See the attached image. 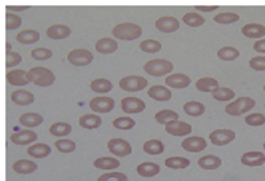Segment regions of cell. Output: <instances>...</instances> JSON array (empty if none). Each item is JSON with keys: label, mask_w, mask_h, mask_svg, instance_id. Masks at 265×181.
Returning a JSON list of instances; mask_svg holds the SVG:
<instances>
[{"label": "cell", "mask_w": 265, "mask_h": 181, "mask_svg": "<svg viewBox=\"0 0 265 181\" xmlns=\"http://www.w3.org/2000/svg\"><path fill=\"white\" fill-rule=\"evenodd\" d=\"M234 96H236L234 90L226 88V87H220L212 93V97L218 101H229V100L234 99Z\"/></svg>", "instance_id": "40"}, {"label": "cell", "mask_w": 265, "mask_h": 181, "mask_svg": "<svg viewBox=\"0 0 265 181\" xmlns=\"http://www.w3.org/2000/svg\"><path fill=\"white\" fill-rule=\"evenodd\" d=\"M264 90H265V86H264Z\"/></svg>", "instance_id": "56"}, {"label": "cell", "mask_w": 265, "mask_h": 181, "mask_svg": "<svg viewBox=\"0 0 265 181\" xmlns=\"http://www.w3.org/2000/svg\"><path fill=\"white\" fill-rule=\"evenodd\" d=\"M250 67L256 71H265V56H256L250 60Z\"/></svg>", "instance_id": "50"}, {"label": "cell", "mask_w": 265, "mask_h": 181, "mask_svg": "<svg viewBox=\"0 0 265 181\" xmlns=\"http://www.w3.org/2000/svg\"><path fill=\"white\" fill-rule=\"evenodd\" d=\"M178 114L174 110H168V109H164V110L158 111L155 114V121L161 124H168L170 122H174V121H177Z\"/></svg>", "instance_id": "35"}, {"label": "cell", "mask_w": 265, "mask_h": 181, "mask_svg": "<svg viewBox=\"0 0 265 181\" xmlns=\"http://www.w3.org/2000/svg\"><path fill=\"white\" fill-rule=\"evenodd\" d=\"M155 28L162 32H174L178 30L180 24H178V21L175 17L163 16L159 17L158 20L155 21Z\"/></svg>", "instance_id": "13"}, {"label": "cell", "mask_w": 265, "mask_h": 181, "mask_svg": "<svg viewBox=\"0 0 265 181\" xmlns=\"http://www.w3.org/2000/svg\"><path fill=\"white\" fill-rule=\"evenodd\" d=\"M111 34L114 38L122 40H135L141 36L143 30L139 25L132 24V22H123V24L117 25L113 30Z\"/></svg>", "instance_id": "2"}, {"label": "cell", "mask_w": 265, "mask_h": 181, "mask_svg": "<svg viewBox=\"0 0 265 181\" xmlns=\"http://www.w3.org/2000/svg\"><path fill=\"white\" fill-rule=\"evenodd\" d=\"M144 70L153 76H163L174 70V63L164 59L150 60L144 65Z\"/></svg>", "instance_id": "3"}, {"label": "cell", "mask_w": 265, "mask_h": 181, "mask_svg": "<svg viewBox=\"0 0 265 181\" xmlns=\"http://www.w3.org/2000/svg\"><path fill=\"white\" fill-rule=\"evenodd\" d=\"M52 51L51 49H48V48H34L31 51V57L32 59L38 60V61H44V60H48L52 57Z\"/></svg>", "instance_id": "46"}, {"label": "cell", "mask_w": 265, "mask_h": 181, "mask_svg": "<svg viewBox=\"0 0 265 181\" xmlns=\"http://www.w3.org/2000/svg\"><path fill=\"white\" fill-rule=\"evenodd\" d=\"M36 138H38V135L30 130L20 131V132L11 135V142L16 145H28L30 142L36 141Z\"/></svg>", "instance_id": "14"}, {"label": "cell", "mask_w": 265, "mask_h": 181, "mask_svg": "<svg viewBox=\"0 0 265 181\" xmlns=\"http://www.w3.org/2000/svg\"><path fill=\"white\" fill-rule=\"evenodd\" d=\"M29 5H7V12H12V11H25L28 9Z\"/></svg>", "instance_id": "53"}, {"label": "cell", "mask_w": 265, "mask_h": 181, "mask_svg": "<svg viewBox=\"0 0 265 181\" xmlns=\"http://www.w3.org/2000/svg\"><path fill=\"white\" fill-rule=\"evenodd\" d=\"M166 132L172 135V136H186L191 132V126L188 124L186 122H181V121H174L166 124Z\"/></svg>", "instance_id": "12"}, {"label": "cell", "mask_w": 265, "mask_h": 181, "mask_svg": "<svg viewBox=\"0 0 265 181\" xmlns=\"http://www.w3.org/2000/svg\"><path fill=\"white\" fill-rule=\"evenodd\" d=\"M147 86V80L140 75H128L119 80V87L128 92H139Z\"/></svg>", "instance_id": "5"}, {"label": "cell", "mask_w": 265, "mask_h": 181, "mask_svg": "<svg viewBox=\"0 0 265 181\" xmlns=\"http://www.w3.org/2000/svg\"><path fill=\"white\" fill-rule=\"evenodd\" d=\"M44 122V118L38 113H26L20 117V124L28 127V128H32V127L40 126Z\"/></svg>", "instance_id": "25"}, {"label": "cell", "mask_w": 265, "mask_h": 181, "mask_svg": "<svg viewBox=\"0 0 265 181\" xmlns=\"http://www.w3.org/2000/svg\"><path fill=\"white\" fill-rule=\"evenodd\" d=\"M236 138V132L232 130H216L210 134V140L214 145H228Z\"/></svg>", "instance_id": "8"}, {"label": "cell", "mask_w": 265, "mask_h": 181, "mask_svg": "<svg viewBox=\"0 0 265 181\" xmlns=\"http://www.w3.org/2000/svg\"><path fill=\"white\" fill-rule=\"evenodd\" d=\"M113 126L117 130H122V131H127V130H132L133 127H135V121L130 117H120V118H117L113 122Z\"/></svg>", "instance_id": "43"}, {"label": "cell", "mask_w": 265, "mask_h": 181, "mask_svg": "<svg viewBox=\"0 0 265 181\" xmlns=\"http://www.w3.org/2000/svg\"><path fill=\"white\" fill-rule=\"evenodd\" d=\"M96 51L103 55H110L118 49V43L111 38H103L96 42Z\"/></svg>", "instance_id": "20"}, {"label": "cell", "mask_w": 265, "mask_h": 181, "mask_svg": "<svg viewBox=\"0 0 265 181\" xmlns=\"http://www.w3.org/2000/svg\"><path fill=\"white\" fill-rule=\"evenodd\" d=\"M239 51L234 47H222L218 51V57L222 61H233L238 59Z\"/></svg>", "instance_id": "38"}, {"label": "cell", "mask_w": 265, "mask_h": 181, "mask_svg": "<svg viewBox=\"0 0 265 181\" xmlns=\"http://www.w3.org/2000/svg\"><path fill=\"white\" fill-rule=\"evenodd\" d=\"M264 106H265V105H264Z\"/></svg>", "instance_id": "58"}, {"label": "cell", "mask_w": 265, "mask_h": 181, "mask_svg": "<svg viewBox=\"0 0 265 181\" xmlns=\"http://www.w3.org/2000/svg\"><path fill=\"white\" fill-rule=\"evenodd\" d=\"M166 86L175 88V90H182L190 84V78L185 74H172L170 76H167L166 79Z\"/></svg>", "instance_id": "15"}, {"label": "cell", "mask_w": 265, "mask_h": 181, "mask_svg": "<svg viewBox=\"0 0 265 181\" xmlns=\"http://www.w3.org/2000/svg\"><path fill=\"white\" fill-rule=\"evenodd\" d=\"M140 48H141V51L147 52V53H157V52L161 51L162 44L159 43L158 40L147 39L140 43Z\"/></svg>", "instance_id": "44"}, {"label": "cell", "mask_w": 265, "mask_h": 181, "mask_svg": "<svg viewBox=\"0 0 265 181\" xmlns=\"http://www.w3.org/2000/svg\"><path fill=\"white\" fill-rule=\"evenodd\" d=\"M147 95L157 101H170L172 97V92L164 86H153L147 90Z\"/></svg>", "instance_id": "18"}, {"label": "cell", "mask_w": 265, "mask_h": 181, "mask_svg": "<svg viewBox=\"0 0 265 181\" xmlns=\"http://www.w3.org/2000/svg\"><path fill=\"white\" fill-rule=\"evenodd\" d=\"M12 168L15 172L28 175V173L35 172L36 168H38V166H36V163H34V162L31 161H28V159H20V161H17L13 163Z\"/></svg>", "instance_id": "23"}, {"label": "cell", "mask_w": 265, "mask_h": 181, "mask_svg": "<svg viewBox=\"0 0 265 181\" xmlns=\"http://www.w3.org/2000/svg\"><path fill=\"white\" fill-rule=\"evenodd\" d=\"M242 34L247 38H263L265 35V26L260 24H247L242 28Z\"/></svg>", "instance_id": "26"}, {"label": "cell", "mask_w": 265, "mask_h": 181, "mask_svg": "<svg viewBox=\"0 0 265 181\" xmlns=\"http://www.w3.org/2000/svg\"><path fill=\"white\" fill-rule=\"evenodd\" d=\"M55 146L59 153H73L76 149L75 142L69 138H61L59 141H56Z\"/></svg>", "instance_id": "41"}, {"label": "cell", "mask_w": 265, "mask_h": 181, "mask_svg": "<svg viewBox=\"0 0 265 181\" xmlns=\"http://www.w3.org/2000/svg\"><path fill=\"white\" fill-rule=\"evenodd\" d=\"M198 166L203 169H216L221 166V159L216 155H205V157L199 158Z\"/></svg>", "instance_id": "30"}, {"label": "cell", "mask_w": 265, "mask_h": 181, "mask_svg": "<svg viewBox=\"0 0 265 181\" xmlns=\"http://www.w3.org/2000/svg\"><path fill=\"white\" fill-rule=\"evenodd\" d=\"M22 25V18L12 12L5 13V28L7 30H15Z\"/></svg>", "instance_id": "45"}, {"label": "cell", "mask_w": 265, "mask_h": 181, "mask_svg": "<svg viewBox=\"0 0 265 181\" xmlns=\"http://www.w3.org/2000/svg\"><path fill=\"white\" fill-rule=\"evenodd\" d=\"M115 103L111 97H95L91 100L89 107L97 113H109L114 109Z\"/></svg>", "instance_id": "11"}, {"label": "cell", "mask_w": 265, "mask_h": 181, "mask_svg": "<svg viewBox=\"0 0 265 181\" xmlns=\"http://www.w3.org/2000/svg\"><path fill=\"white\" fill-rule=\"evenodd\" d=\"M107 149L117 157H126V155H130L132 153L131 144L123 138H111L110 141L107 142Z\"/></svg>", "instance_id": "7"}, {"label": "cell", "mask_w": 265, "mask_h": 181, "mask_svg": "<svg viewBox=\"0 0 265 181\" xmlns=\"http://www.w3.org/2000/svg\"><path fill=\"white\" fill-rule=\"evenodd\" d=\"M181 148L189 153H199L207 148V141L203 137L198 136H191V137L185 138L181 142Z\"/></svg>", "instance_id": "10"}, {"label": "cell", "mask_w": 265, "mask_h": 181, "mask_svg": "<svg viewBox=\"0 0 265 181\" xmlns=\"http://www.w3.org/2000/svg\"><path fill=\"white\" fill-rule=\"evenodd\" d=\"M93 165H95L96 168L110 171V169L118 168L120 163H119L118 159H115V158L103 157V158H99V159H96V161L93 162Z\"/></svg>", "instance_id": "31"}, {"label": "cell", "mask_w": 265, "mask_h": 181, "mask_svg": "<svg viewBox=\"0 0 265 181\" xmlns=\"http://www.w3.org/2000/svg\"><path fill=\"white\" fill-rule=\"evenodd\" d=\"M136 171H137V173H139L140 176L153 177L161 172V167H159V165H157V163H153V162H144V163L137 166Z\"/></svg>", "instance_id": "22"}, {"label": "cell", "mask_w": 265, "mask_h": 181, "mask_svg": "<svg viewBox=\"0 0 265 181\" xmlns=\"http://www.w3.org/2000/svg\"><path fill=\"white\" fill-rule=\"evenodd\" d=\"M22 61V56L18 55L17 52H9L5 55V67L11 69V67L17 66L18 63Z\"/></svg>", "instance_id": "49"}, {"label": "cell", "mask_w": 265, "mask_h": 181, "mask_svg": "<svg viewBox=\"0 0 265 181\" xmlns=\"http://www.w3.org/2000/svg\"><path fill=\"white\" fill-rule=\"evenodd\" d=\"M40 38L39 31H36V30H31V29H29V30H24V31L18 32L16 35V39L18 43L21 44H32L36 43Z\"/></svg>", "instance_id": "29"}, {"label": "cell", "mask_w": 265, "mask_h": 181, "mask_svg": "<svg viewBox=\"0 0 265 181\" xmlns=\"http://www.w3.org/2000/svg\"><path fill=\"white\" fill-rule=\"evenodd\" d=\"M101 123L103 119L95 114H86L79 118V126L86 130H96L101 126Z\"/></svg>", "instance_id": "24"}, {"label": "cell", "mask_w": 265, "mask_h": 181, "mask_svg": "<svg viewBox=\"0 0 265 181\" xmlns=\"http://www.w3.org/2000/svg\"><path fill=\"white\" fill-rule=\"evenodd\" d=\"M255 106V100L251 97H239L238 100L230 103L228 106L225 107L226 114L233 115V117H239V115L245 114L249 110H251Z\"/></svg>", "instance_id": "4"}, {"label": "cell", "mask_w": 265, "mask_h": 181, "mask_svg": "<svg viewBox=\"0 0 265 181\" xmlns=\"http://www.w3.org/2000/svg\"><path fill=\"white\" fill-rule=\"evenodd\" d=\"M164 165L168 168L172 169H182L186 168L188 166L190 165V161L188 158H182V157H171L167 158L164 161Z\"/></svg>", "instance_id": "37"}, {"label": "cell", "mask_w": 265, "mask_h": 181, "mask_svg": "<svg viewBox=\"0 0 265 181\" xmlns=\"http://www.w3.org/2000/svg\"><path fill=\"white\" fill-rule=\"evenodd\" d=\"M216 8H219L218 5H197L195 7V9L201 11V12H211V11H215Z\"/></svg>", "instance_id": "52"}, {"label": "cell", "mask_w": 265, "mask_h": 181, "mask_svg": "<svg viewBox=\"0 0 265 181\" xmlns=\"http://www.w3.org/2000/svg\"><path fill=\"white\" fill-rule=\"evenodd\" d=\"M92 90H95L97 93H106L109 90H113V83L110 80H107V79L103 78H99L95 79L93 82L89 84Z\"/></svg>", "instance_id": "34"}, {"label": "cell", "mask_w": 265, "mask_h": 181, "mask_svg": "<svg viewBox=\"0 0 265 181\" xmlns=\"http://www.w3.org/2000/svg\"><path fill=\"white\" fill-rule=\"evenodd\" d=\"M143 149L147 154L158 155V154H162L163 151H164V145H163L162 141H159V140H149V141H147L144 144Z\"/></svg>", "instance_id": "36"}, {"label": "cell", "mask_w": 265, "mask_h": 181, "mask_svg": "<svg viewBox=\"0 0 265 181\" xmlns=\"http://www.w3.org/2000/svg\"><path fill=\"white\" fill-rule=\"evenodd\" d=\"M7 181H9V180H7Z\"/></svg>", "instance_id": "57"}, {"label": "cell", "mask_w": 265, "mask_h": 181, "mask_svg": "<svg viewBox=\"0 0 265 181\" xmlns=\"http://www.w3.org/2000/svg\"><path fill=\"white\" fill-rule=\"evenodd\" d=\"M122 110L124 113H128V114H137V113H141V111L145 110V103H144L141 99H137V97H126V99L122 100Z\"/></svg>", "instance_id": "9"}, {"label": "cell", "mask_w": 265, "mask_h": 181, "mask_svg": "<svg viewBox=\"0 0 265 181\" xmlns=\"http://www.w3.org/2000/svg\"><path fill=\"white\" fill-rule=\"evenodd\" d=\"M72 34V30L65 25H52L47 29V36L51 39H65Z\"/></svg>", "instance_id": "21"}, {"label": "cell", "mask_w": 265, "mask_h": 181, "mask_svg": "<svg viewBox=\"0 0 265 181\" xmlns=\"http://www.w3.org/2000/svg\"><path fill=\"white\" fill-rule=\"evenodd\" d=\"M72 130L73 127L69 123L57 122L49 127V134L53 135V136H57V137H63V136H68L72 132Z\"/></svg>", "instance_id": "32"}, {"label": "cell", "mask_w": 265, "mask_h": 181, "mask_svg": "<svg viewBox=\"0 0 265 181\" xmlns=\"http://www.w3.org/2000/svg\"><path fill=\"white\" fill-rule=\"evenodd\" d=\"M11 100L16 105H20V106H26V105H30V104L34 103V95L31 92H28V90H17L15 92H12L11 95Z\"/></svg>", "instance_id": "19"}, {"label": "cell", "mask_w": 265, "mask_h": 181, "mask_svg": "<svg viewBox=\"0 0 265 181\" xmlns=\"http://www.w3.org/2000/svg\"><path fill=\"white\" fill-rule=\"evenodd\" d=\"M97 181H128V177L122 172H107L101 175Z\"/></svg>", "instance_id": "48"}, {"label": "cell", "mask_w": 265, "mask_h": 181, "mask_svg": "<svg viewBox=\"0 0 265 181\" xmlns=\"http://www.w3.org/2000/svg\"><path fill=\"white\" fill-rule=\"evenodd\" d=\"M51 146L47 144H35V145L30 146L28 149V154L30 157L36 158V159H42V158L48 157L51 154Z\"/></svg>", "instance_id": "27"}, {"label": "cell", "mask_w": 265, "mask_h": 181, "mask_svg": "<svg viewBox=\"0 0 265 181\" xmlns=\"http://www.w3.org/2000/svg\"><path fill=\"white\" fill-rule=\"evenodd\" d=\"M28 79L38 87H49L55 83L56 76L47 67L36 66L28 71Z\"/></svg>", "instance_id": "1"}, {"label": "cell", "mask_w": 265, "mask_h": 181, "mask_svg": "<svg viewBox=\"0 0 265 181\" xmlns=\"http://www.w3.org/2000/svg\"><path fill=\"white\" fill-rule=\"evenodd\" d=\"M184 111L190 117H199L206 111V106L198 101H189L184 105Z\"/></svg>", "instance_id": "33"}, {"label": "cell", "mask_w": 265, "mask_h": 181, "mask_svg": "<svg viewBox=\"0 0 265 181\" xmlns=\"http://www.w3.org/2000/svg\"><path fill=\"white\" fill-rule=\"evenodd\" d=\"M241 162L249 167H257V166L264 165L265 155L260 151H247L242 155Z\"/></svg>", "instance_id": "17"}, {"label": "cell", "mask_w": 265, "mask_h": 181, "mask_svg": "<svg viewBox=\"0 0 265 181\" xmlns=\"http://www.w3.org/2000/svg\"><path fill=\"white\" fill-rule=\"evenodd\" d=\"M245 122L246 124H249V126L252 127L263 126L265 123V115L260 114V113H253V114H250L246 117Z\"/></svg>", "instance_id": "47"}, {"label": "cell", "mask_w": 265, "mask_h": 181, "mask_svg": "<svg viewBox=\"0 0 265 181\" xmlns=\"http://www.w3.org/2000/svg\"><path fill=\"white\" fill-rule=\"evenodd\" d=\"M253 49L256 52H261V53H265V39H260L255 42L253 44Z\"/></svg>", "instance_id": "51"}, {"label": "cell", "mask_w": 265, "mask_h": 181, "mask_svg": "<svg viewBox=\"0 0 265 181\" xmlns=\"http://www.w3.org/2000/svg\"><path fill=\"white\" fill-rule=\"evenodd\" d=\"M263 146H264V149H265V142H264V145H263Z\"/></svg>", "instance_id": "55"}, {"label": "cell", "mask_w": 265, "mask_h": 181, "mask_svg": "<svg viewBox=\"0 0 265 181\" xmlns=\"http://www.w3.org/2000/svg\"><path fill=\"white\" fill-rule=\"evenodd\" d=\"M7 82H8L11 86H16V87L26 86V84L29 83L28 73L24 70H20V69L8 71V73H7Z\"/></svg>", "instance_id": "16"}, {"label": "cell", "mask_w": 265, "mask_h": 181, "mask_svg": "<svg viewBox=\"0 0 265 181\" xmlns=\"http://www.w3.org/2000/svg\"><path fill=\"white\" fill-rule=\"evenodd\" d=\"M215 22H218V24H233V22H237L239 21V16H238L237 13L233 12H224V13H219L216 16L214 17Z\"/></svg>", "instance_id": "42"}, {"label": "cell", "mask_w": 265, "mask_h": 181, "mask_svg": "<svg viewBox=\"0 0 265 181\" xmlns=\"http://www.w3.org/2000/svg\"><path fill=\"white\" fill-rule=\"evenodd\" d=\"M195 88L201 92H212L214 93L215 90L220 88L219 87V83L216 79L214 78H201L198 79L197 83H195Z\"/></svg>", "instance_id": "28"}, {"label": "cell", "mask_w": 265, "mask_h": 181, "mask_svg": "<svg viewBox=\"0 0 265 181\" xmlns=\"http://www.w3.org/2000/svg\"><path fill=\"white\" fill-rule=\"evenodd\" d=\"M93 59L95 57L92 55V52L88 49H83V48L73 49L68 55V61L74 66H87L93 61Z\"/></svg>", "instance_id": "6"}, {"label": "cell", "mask_w": 265, "mask_h": 181, "mask_svg": "<svg viewBox=\"0 0 265 181\" xmlns=\"http://www.w3.org/2000/svg\"><path fill=\"white\" fill-rule=\"evenodd\" d=\"M5 45H7V53H9V52H11V48H12V45H11L9 43H7Z\"/></svg>", "instance_id": "54"}, {"label": "cell", "mask_w": 265, "mask_h": 181, "mask_svg": "<svg viewBox=\"0 0 265 181\" xmlns=\"http://www.w3.org/2000/svg\"><path fill=\"white\" fill-rule=\"evenodd\" d=\"M182 21H184L188 26H190V28H198V26H201V25L205 24V18H203L201 15H198V13L195 12H189L186 13V15H184Z\"/></svg>", "instance_id": "39"}]
</instances>
